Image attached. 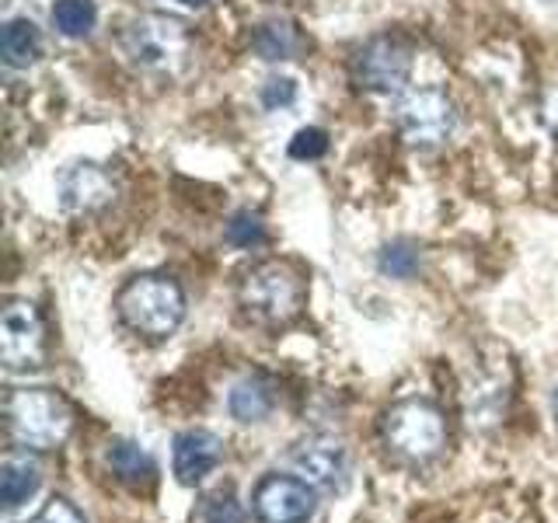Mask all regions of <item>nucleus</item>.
<instances>
[{
	"label": "nucleus",
	"mask_w": 558,
	"mask_h": 523,
	"mask_svg": "<svg viewBox=\"0 0 558 523\" xmlns=\"http://www.w3.org/2000/svg\"><path fill=\"white\" fill-rule=\"evenodd\" d=\"M57 192H60L63 209H70V214H95V209L109 206L116 199V182L101 165L81 161V165H70L60 174Z\"/></svg>",
	"instance_id": "9b49d317"
},
{
	"label": "nucleus",
	"mask_w": 558,
	"mask_h": 523,
	"mask_svg": "<svg viewBox=\"0 0 558 523\" xmlns=\"http://www.w3.org/2000/svg\"><path fill=\"white\" fill-rule=\"evenodd\" d=\"M380 436L398 461L429 464L447 447V418L426 398H405L380 418Z\"/></svg>",
	"instance_id": "20e7f679"
},
{
	"label": "nucleus",
	"mask_w": 558,
	"mask_h": 523,
	"mask_svg": "<svg viewBox=\"0 0 558 523\" xmlns=\"http://www.w3.org/2000/svg\"><path fill=\"white\" fill-rule=\"evenodd\" d=\"M119 318L144 339H168L185 318V293L171 276H136L116 296Z\"/></svg>",
	"instance_id": "f03ea898"
},
{
	"label": "nucleus",
	"mask_w": 558,
	"mask_h": 523,
	"mask_svg": "<svg viewBox=\"0 0 558 523\" xmlns=\"http://www.w3.org/2000/svg\"><path fill=\"white\" fill-rule=\"evenodd\" d=\"M32 523H87V520H84V513L77 510L74 502L57 496V499H49V502L43 506L39 516H35Z\"/></svg>",
	"instance_id": "b1692460"
},
{
	"label": "nucleus",
	"mask_w": 558,
	"mask_h": 523,
	"mask_svg": "<svg viewBox=\"0 0 558 523\" xmlns=\"http://www.w3.org/2000/svg\"><path fill=\"white\" fill-rule=\"evenodd\" d=\"M8 433L25 450H57L74 429V412L49 388H17L4 401Z\"/></svg>",
	"instance_id": "7ed1b4c3"
},
{
	"label": "nucleus",
	"mask_w": 558,
	"mask_h": 523,
	"mask_svg": "<svg viewBox=\"0 0 558 523\" xmlns=\"http://www.w3.org/2000/svg\"><path fill=\"white\" fill-rule=\"evenodd\" d=\"M0 52H4L8 66H28L39 60L43 35L35 28V22H28V17H14V22H8L4 35H0Z\"/></svg>",
	"instance_id": "2eb2a0df"
},
{
	"label": "nucleus",
	"mask_w": 558,
	"mask_h": 523,
	"mask_svg": "<svg viewBox=\"0 0 558 523\" xmlns=\"http://www.w3.org/2000/svg\"><path fill=\"white\" fill-rule=\"evenodd\" d=\"M203 523H244V510L234 488H217L203 506Z\"/></svg>",
	"instance_id": "412c9836"
},
{
	"label": "nucleus",
	"mask_w": 558,
	"mask_h": 523,
	"mask_svg": "<svg viewBox=\"0 0 558 523\" xmlns=\"http://www.w3.org/2000/svg\"><path fill=\"white\" fill-rule=\"evenodd\" d=\"M293 101H296V84L290 77H272V81H266V87H262V105H266L269 112L290 109Z\"/></svg>",
	"instance_id": "5701e85b"
},
{
	"label": "nucleus",
	"mask_w": 558,
	"mask_h": 523,
	"mask_svg": "<svg viewBox=\"0 0 558 523\" xmlns=\"http://www.w3.org/2000/svg\"><path fill=\"white\" fill-rule=\"evenodd\" d=\"M412 70V52L405 42L388 39H371L366 46H360L349 60V77L360 87V92H374V95H391L401 84L409 81Z\"/></svg>",
	"instance_id": "0eeeda50"
},
{
	"label": "nucleus",
	"mask_w": 558,
	"mask_h": 523,
	"mask_svg": "<svg viewBox=\"0 0 558 523\" xmlns=\"http://www.w3.org/2000/svg\"><path fill=\"white\" fill-rule=\"evenodd\" d=\"M0 363L8 370H39L46 363V325L28 301H11L0 318Z\"/></svg>",
	"instance_id": "6e6552de"
},
{
	"label": "nucleus",
	"mask_w": 558,
	"mask_h": 523,
	"mask_svg": "<svg viewBox=\"0 0 558 523\" xmlns=\"http://www.w3.org/2000/svg\"><path fill=\"white\" fill-rule=\"evenodd\" d=\"M179 4H189V8H203V4H209V0H179Z\"/></svg>",
	"instance_id": "a878e982"
},
{
	"label": "nucleus",
	"mask_w": 558,
	"mask_h": 523,
	"mask_svg": "<svg viewBox=\"0 0 558 523\" xmlns=\"http://www.w3.org/2000/svg\"><path fill=\"white\" fill-rule=\"evenodd\" d=\"M95 22H98V11L92 0H57V4H52V25H57V32L66 35V39H81V35L95 28Z\"/></svg>",
	"instance_id": "f3484780"
},
{
	"label": "nucleus",
	"mask_w": 558,
	"mask_h": 523,
	"mask_svg": "<svg viewBox=\"0 0 558 523\" xmlns=\"http://www.w3.org/2000/svg\"><path fill=\"white\" fill-rule=\"evenodd\" d=\"M555 426H558V391H555Z\"/></svg>",
	"instance_id": "bb28decb"
},
{
	"label": "nucleus",
	"mask_w": 558,
	"mask_h": 523,
	"mask_svg": "<svg viewBox=\"0 0 558 523\" xmlns=\"http://www.w3.org/2000/svg\"><path fill=\"white\" fill-rule=\"evenodd\" d=\"M401 136L415 147H440L453 133V101L440 92V87H415L395 109Z\"/></svg>",
	"instance_id": "423d86ee"
},
{
	"label": "nucleus",
	"mask_w": 558,
	"mask_h": 523,
	"mask_svg": "<svg viewBox=\"0 0 558 523\" xmlns=\"http://www.w3.org/2000/svg\"><path fill=\"white\" fill-rule=\"evenodd\" d=\"M293 467L307 485L322 488V492H339L349 475L345 447L328 440V436H311L293 450Z\"/></svg>",
	"instance_id": "9d476101"
},
{
	"label": "nucleus",
	"mask_w": 558,
	"mask_h": 523,
	"mask_svg": "<svg viewBox=\"0 0 558 523\" xmlns=\"http://www.w3.org/2000/svg\"><path fill=\"white\" fill-rule=\"evenodd\" d=\"M122 52L150 74H174L189 57V32L168 14H136L122 28Z\"/></svg>",
	"instance_id": "39448f33"
},
{
	"label": "nucleus",
	"mask_w": 558,
	"mask_h": 523,
	"mask_svg": "<svg viewBox=\"0 0 558 523\" xmlns=\"http://www.w3.org/2000/svg\"><path fill=\"white\" fill-rule=\"evenodd\" d=\"M541 115H545V126L551 130V136H558V87H555V92H548Z\"/></svg>",
	"instance_id": "393cba45"
},
{
	"label": "nucleus",
	"mask_w": 558,
	"mask_h": 523,
	"mask_svg": "<svg viewBox=\"0 0 558 523\" xmlns=\"http://www.w3.org/2000/svg\"><path fill=\"white\" fill-rule=\"evenodd\" d=\"M109 467H112V475L126 485H147V482H154V471H157L150 453L130 440L109 443Z\"/></svg>",
	"instance_id": "dca6fc26"
},
{
	"label": "nucleus",
	"mask_w": 558,
	"mask_h": 523,
	"mask_svg": "<svg viewBox=\"0 0 558 523\" xmlns=\"http://www.w3.org/2000/svg\"><path fill=\"white\" fill-rule=\"evenodd\" d=\"M418 269V248L412 241H395L380 252V272H388L395 279H412Z\"/></svg>",
	"instance_id": "6ab92c4d"
},
{
	"label": "nucleus",
	"mask_w": 558,
	"mask_h": 523,
	"mask_svg": "<svg viewBox=\"0 0 558 523\" xmlns=\"http://www.w3.org/2000/svg\"><path fill=\"white\" fill-rule=\"evenodd\" d=\"M238 307L244 318L266 328L293 321L304 307V279L290 262H258L238 283Z\"/></svg>",
	"instance_id": "f257e3e1"
},
{
	"label": "nucleus",
	"mask_w": 558,
	"mask_h": 523,
	"mask_svg": "<svg viewBox=\"0 0 558 523\" xmlns=\"http://www.w3.org/2000/svg\"><path fill=\"white\" fill-rule=\"evenodd\" d=\"M223 461V443L217 433L209 429H185L174 436L171 447V467L174 478L182 485H199L203 478H209Z\"/></svg>",
	"instance_id": "f8f14e48"
},
{
	"label": "nucleus",
	"mask_w": 558,
	"mask_h": 523,
	"mask_svg": "<svg viewBox=\"0 0 558 523\" xmlns=\"http://www.w3.org/2000/svg\"><path fill=\"white\" fill-rule=\"evenodd\" d=\"M328 150V133L318 126H307L290 139V157L293 161H318Z\"/></svg>",
	"instance_id": "4be33fe9"
},
{
	"label": "nucleus",
	"mask_w": 558,
	"mask_h": 523,
	"mask_svg": "<svg viewBox=\"0 0 558 523\" xmlns=\"http://www.w3.org/2000/svg\"><path fill=\"white\" fill-rule=\"evenodd\" d=\"M272 405H276L272 388H269V380H262V377L238 380L231 398H227V409H231L238 423H262V418L272 412Z\"/></svg>",
	"instance_id": "4468645a"
},
{
	"label": "nucleus",
	"mask_w": 558,
	"mask_h": 523,
	"mask_svg": "<svg viewBox=\"0 0 558 523\" xmlns=\"http://www.w3.org/2000/svg\"><path fill=\"white\" fill-rule=\"evenodd\" d=\"M227 241H231L234 248H258V244L266 241V227H262L255 214L241 209V214H234L231 223H227Z\"/></svg>",
	"instance_id": "aec40b11"
},
{
	"label": "nucleus",
	"mask_w": 558,
	"mask_h": 523,
	"mask_svg": "<svg viewBox=\"0 0 558 523\" xmlns=\"http://www.w3.org/2000/svg\"><path fill=\"white\" fill-rule=\"evenodd\" d=\"M314 485L301 475H266L255 485L252 510L258 523H307L314 516Z\"/></svg>",
	"instance_id": "1a4fd4ad"
},
{
	"label": "nucleus",
	"mask_w": 558,
	"mask_h": 523,
	"mask_svg": "<svg viewBox=\"0 0 558 523\" xmlns=\"http://www.w3.org/2000/svg\"><path fill=\"white\" fill-rule=\"evenodd\" d=\"M301 49V39H296L293 25L287 22H266L255 32V52L262 60H290L293 52Z\"/></svg>",
	"instance_id": "a211bd4d"
},
{
	"label": "nucleus",
	"mask_w": 558,
	"mask_h": 523,
	"mask_svg": "<svg viewBox=\"0 0 558 523\" xmlns=\"http://www.w3.org/2000/svg\"><path fill=\"white\" fill-rule=\"evenodd\" d=\"M39 464H35L28 453H17V458H8L4 467H0V502L4 510H17L22 502H28L35 492H39Z\"/></svg>",
	"instance_id": "ddd939ff"
}]
</instances>
